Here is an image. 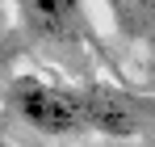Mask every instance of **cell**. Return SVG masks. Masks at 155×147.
Wrapping results in <instances>:
<instances>
[{"mask_svg":"<svg viewBox=\"0 0 155 147\" xmlns=\"http://www.w3.org/2000/svg\"><path fill=\"white\" fill-rule=\"evenodd\" d=\"M8 105L29 130L51 135V139L88 130L84 126V93L67 88V84H51L42 76H17L8 84Z\"/></svg>","mask_w":155,"mask_h":147,"instance_id":"obj_1","label":"cell"},{"mask_svg":"<svg viewBox=\"0 0 155 147\" xmlns=\"http://www.w3.org/2000/svg\"><path fill=\"white\" fill-rule=\"evenodd\" d=\"M84 93V126L101 130V135H134L138 114L126 97L109 93V88H80Z\"/></svg>","mask_w":155,"mask_h":147,"instance_id":"obj_2","label":"cell"},{"mask_svg":"<svg viewBox=\"0 0 155 147\" xmlns=\"http://www.w3.org/2000/svg\"><path fill=\"white\" fill-rule=\"evenodd\" d=\"M17 13L42 38H71L84 21V4H71V0H25L17 4Z\"/></svg>","mask_w":155,"mask_h":147,"instance_id":"obj_3","label":"cell"},{"mask_svg":"<svg viewBox=\"0 0 155 147\" xmlns=\"http://www.w3.org/2000/svg\"><path fill=\"white\" fill-rule=\"evenodd\" d=\"M0 147H4V126H0Z\"/></svg>","mask_w":155,"mask_h":147,"instance_id":"obj_4","label":"cell"}]
</instances>
